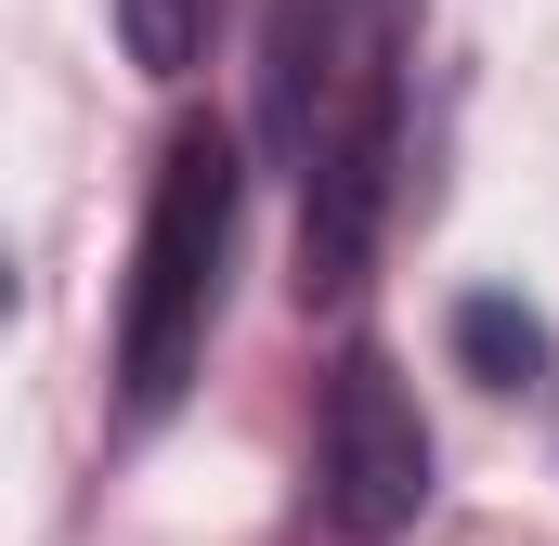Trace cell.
<instances>
[{"label": "cell", "mask_w": 559, "mask_h": 546, "mask_svg": "<svg viewBox=\"0 0 559 546\" xmlns=\"http://www.w3.org/2000/svg\"><path fill=\"white\" fill-rule=\"evenodd\" d=\"M235 131L182 118L156 143V195H143V248H131V299H118V404L169 416L195 352H209V299H222V248H235Z\"/></svg>", "instance_id": "obj_1"}, {"label": "cell", "mask_w": 559, "mask_h": 546, "mask_svg": "<svg viewBox=\"0 0 559 546\" xmlns=\"http://www.w3.org/2000/svg\"><path fill=\"white\" fill-rule=\"evenodd\" d=\"M429 508V416L391 378V352H338L325 429H312V521L338 546H391Z\"/></svg>", "instance_id": "obj_2"}, {"label": "cell", "mask_w": 559, "mask_h": 546, "mask_svg": "<svg viewBox=\"0 0 559 546\" xmlns=\"http://www.w3.org/2000/svg\"><path fill=\"white\" fill-rule=\"evenodd\" d=\"M378 209H391V92L365 79V92L312 131V156H299V299H312V312H338V299L365 286Z\"/></svg>", "instance_id": "obj_3"}, {"label": "cell", "mask_w": 559, "mask_h": 546, "mask_svg": "<svg viewBox=\"0 0 559 546\" xmlns=\"http://www.w3.org/2000/svg\"><path fill=\"white\" fill-rule=\"evenodd\" d=\"M261 118H274L286 156H312V131L338 118V0H274L261 13Z\"/></svg>", "instance_id": "obj_4"}, {"label": "cell", "mask_w": 559, "mask_h": 546, "mask_svg": "<svg viewBox=\"0 0 559 546\" xmlns=\"http://www.w3.org/2000/svg\"><path fill=\"white\" fill-rule=\"evenodd\" d=\"M455 365H468L481 391H534V378H547V312H521L508 286H468V299H455Z\"/></svg>", "instance_id": "obj_5"}, {"label": "cell", "mask_w": 559, "mask_h": 546, "mask_svg": "<svg viewBox=\"0 0 559 546\" xmlns=\"http://www.w3.org/2000/svg\"><path fill=\"white\" fill-rule=\"evenodd\" d=\"M209 26H222V0H118V39H131L143 79H195L209 66Z\"/></svg>", "instance_id": "obj_6"}, {"label": "cell", "mask_w": 559, "mask_h": 546, "mask_svg": "<svg viewBox=\"0 0 559 546\" xmlns=\"http://www.w3.org/2000/svg\"><path fill=\"white\" fill-rule=\"evenodd\" d=\"M0 299H13V273H0Z\"/></svg>", "instance_id": "obj_7"}]
</instances>
